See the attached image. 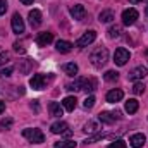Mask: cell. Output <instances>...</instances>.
<instances>
[{"mask_svg": "<svg viewBox=\"0 0 148 148\" xmlns=\"http://www.w3.org/2000/svg\"><path fill=\"white\" fill-rule=\"evenodd\" d=\"M90 60L95 67H103L109 60V50L105 47H98L91 55H90Z\"/></svg>", "mask_w": 148, "mask_h": 148, "instance_id": "cell-1", "label": "cell"}, {"mask_svg": "<svg viewBox=\"0 0 148 148\" xmlns=\"http://www.w3.org/2000/svg\"><path fill=\"white\" fill-rule=\"evenodd\" d=\"M23 136L26 140H29L31 143H43L45 141V136H43V133L40 129H24Z\"/></svg>", "mask_w": 148, "mask_h": 148, "instance_id": "cell-2", "label": "cell"}, {"mask_svg": "<svg viewBox=\"0 0 148 148\" xmlns=\"http://www.w3.org/2000/svg\"><path fill=\"white\" fill-rule=\"evenodd\" d=\"M129 57H131L129 50H126V48L121 47V48H117L115 53H114V62H115L117 66H126L127 60H129Z\"/></svg>", "mask_w": 148, "mask_h": 148, "instance_id": "cell-3", "label": "cell"}, {"mask_svg": "<svg viewBox=\"0 0 148 148\" xmlns=\"http://www.w3.org/2000/svg\"><path fill=\"white\" fill-rule=\"evenodd\" d=\"M138 10L136 9H126L124 12H122V24L124 26H133L134 23H136V19H138Z\"/></svg>", "mask_w": 148, "mask_h": 148, "instance_id": "cell-4", "label": "cell"}, {"mask_svg": "<svg viewBox=\"0 0 148 148\" xmlns=\"http://www.w3.org/2000/svg\"><path fill=\"white\" fill-rule=\"evenodd\" d=\"M10 24H12V31L16 33V35H21V33H24V19L21 17V14H14L12 16V19H10Z\"/></svg>", "mask_w": 148, "mask_h": 148, "instance_id": "cell-5", "label": "cell"}, {"mask_svg": "<svg viewBox=\"0 0 148 148\" xmlns=\"http://www.w3.org/2000/svg\"><path fill=\"white\" fill-rule=\"evenodd\" d=\"M95 40H97V31L90 29V31H86L81 38H77L76 45H77V47H88V45H90V43H93Z\"/></svg>", "mask_w": 148, "mask_h": 148, "instance_id": "cell-6", "label": "cell"}, {"mask_svg": "<svg viewBox=\"0 0 148 148\" xmlns=\"http://www.w3.org/2000/svg\"><path fill=\"white\" fill-rule=\"evenodd\" d=\"M50 131L53 133V134H66V136H71V131H69V126L66 124V122H53L52 126H50Z\"/></svg>", "mask_w": 148, "mask_h": 148, "instance_id": "cell-7", "label": "cell"}, {"mask_svg": "<svg viewBox=\"0 0 148 148\" xmlns=\"http://www.w3.org/2000/svg\"><path fill=\"white\" fill-rule=\"evenodd\" d=\"M69 12H71V16H73L76 21H81V19H84V16H86V9H84V5H81V3L71 5V7H69Z\"/></svg>", "mask_w": 148, "mask_h": 148, "instance_id": "cell-8", "label": "cell"}, {"mask_svg": "<svg viewBox=\"0 0 148 148\" xmlns=\"http://www.w3.org/2000/svg\"><path fill=\"white\" fill-rule=\"evenodd\" d=\"M45 84H47V79L43 74H33V77L29 79V86L33 90H43Z\"/></svg>", "mask_w": 148, "mask_h": 148, "instance_id": "cell-9", "label": "cell"}, {"mask_svg": "<svg viewBox=\"0 0 148 148\" xmlns=\"http://www.w3.org/2000/svg\"><path fill=\"white\" fill-rule=\"evenodd\" d=\"M145 76H147V67L138 66V67H134L131 73L127 74V79L129 81H140V79H145Z\"/></svg>", "mask_w": 148, "mask_h": 148, "instance_id": "cell-10", "label": "cell"}, {"mask_svg": "<svg viewBox=\"0 0 148 148\" xmlns=\"http://www.w3.org/2000/svg\"><path fill=\"white\" fill-rule=\"evenodd\" d=\"M122 97H124V91L122 90H119V88H115V90H110L109 93H107V102L109 103H117V102H121L122 100Z\"/></svg>", "mask_w": 148, "mask_h": 148, "instance_id": "cell-11", "label": "cell"}, {"mask_svg": "<svg viewBox=\"0 0 148 148\" xmlns=\"http://www.w3.org/2000/svg\"><path fill=\"white\" fill-rule=\"evenodd\" d=\"M28 19H29V24H31L33 28H38V26L41 24V12H40L38 9L29 10V14H28Z\"/></svg>", "mask_w": 148, "mask_h": 148, "instance_id": "cell-12", "label": "cell"}, {"mask_svg": "<svg viewBox=\"0 0 148 148\" xmlns=\"http://www.w3.org/2000/svg\"><path fill=\"white\" fill-rule=\"evenodd\" d=\"M73 43L71 41H66V40H59L57 43H55V48H57V52H60V53H69L71 50H73Z\"/></svg>", "mask_w": 148, "mask_h": 148, "instance_id": "cell-13", "label": "cell"}, {"mask_svg": "<svg viewBox=\"0 0 148 148\" xmlns=\"http://www.w3.org/2000/svg\"><path fill=\"white\" fill-rule=\"evenodd\" d=\"M53 41V35L52 33H40L38 35V38H36V43L40 45V47H47V45H50Z\"/></svg>", "mask_w": 148, "mask_h": 148, "instance_id": "cell-14", "label": "cell"}, {"mask_svg": "<svg viewBox=\"0 0 148 148\" xmlns=\"http://www.w3.org/2000/svg\"><path fill=\"white\" fill-rule=\"evenodd\" d=\"M129 143H131V147H134V148H141L145 145V134H141V133L133 134L129 138Z\"/></svg>", "mask_w": 148, "mask_h": 148, "instance_id": "cell-15", "label": "cell"}, {"mask_svg": "<svg viewBox=\"0 0 148 148\" xmlns=\"http://www.w3.org/2000/svg\"><path fill=\"white\" fill-rule=\"evenodd\" d=\"M76 105H77L76 97H66V98L62 100V107H64L67 112H73L74 109H76Z\"/></svg>", "mask_w": 148, "mask_h": 148, "instance_id": "cell-16", "label": "cell"}, {"mask_svg": "<svg viewBox=\"0 0 148 148\" xmlns=\"http://www.w3.org/2000/svg\"><path fill=\"white\" fill-rule=\"evenodd\" d=\"M114 19H115V16H114V12L109 10V9L102 10V12H100V16H98V21H100V23H112Z\"/></svg>", "mask_w": 148, "mask_h": 148, "instance_id": "cell-17", "label": "cell"}, {"mask_svg": "<svg viewBox=\"0 0 148 148\" xmlns=\"http://www.w3.org/2000/svg\"><path fill=\"white\" fill-rule=\"evenodd\" d=\"M48 110H50V115H52V117H60V115L64 114L62 107H60L57 102H52V103L48 105Z\"/></svg>", "mask_w": 148, "mask_h": 148, "instance_id": "cell-18", "label": "cell"}, {"mask_svg": "<svg viewBox=\"0 0 148 148\" xmlns=\"http://www.w3.org/2000/svg\"><path fill=\"white\" fill-rule=\"evenodd\" d=\"M98 119H100V122H103V124H112V122H115V115L110 114V112H100V115H98Z\"/></svg>", "mask_w": 148, "mask_h": 148, "instance_id": "cell-19", "label": "cell"}, {"mask_svg": "<svg viewBox=\"0 0 148 148\" xmlns=\"http://www.w3.org/2000/svg\"><path fill=\"white\" fill-rule=\"evenodd\" d=\"M83 90H84L86 93L95 91V90H97V81H95V79H84V81H83Z\"/></svg>", "mask_w": 148, "mask_h": 148, "instance_id": "cell-20", "label": "cell"}, {"mask_svg": "<svg viewBox=\"0 0 148 148\" xmlns=\"http://www.w3.org/2000/svg\"><path fill=\"white\" fill-rule=\"evenodd\" d=\"M138 100H134V98H129L127 102H126V112L127 114H134V112H138Z\"/></svg>", "mask_w": 148, "mask_h": 148, "instance_id": "cell-21", "label": "cell"}, {"mask_svg": "<svg viewBox=\"0 0 148 148\" xmlns=\"http://www.w3.org/2000/svg\"><path fill=\"white\" fill-rule=\"evenodd\" d=\"M62 69H64V73L69 74V76H76V74H77V66H76L74 62L64 64V66H62Z\"/></svg>", "mask_w": 148, "mask_h": 148, "instance_id": "cell-22", "label": "cell"}, {"mask_svg": "<svg viewBox=\"0 0 148 148\" xmlns=\"http://www.w3.org/2000/svg\"><path fill=\"white\" fill-rule=\"evenodd\" d=\"M83 81H84V79H76L74 83H69L66 88L71 90V91H79V90H83Z\"/></svg>", "mask_w": 148, "mask_h": 148, "instance_id": "cell-23", "label": "cell"}, {"mask_svg": "<svg viewBox=\"0 0 148 148\" xmlns=\"http://www.w3.org/2000/svg\"><path fill=\"white\" fill-rule=\"evenodd\" d=\"M121 33H122V29H121V26H110L109 28V31H107V35H109V38H119L121 36Z\"/></svg>", "mask_w": 148, "mask_h": 148, "instance_id": "cell-24", "label": "cell"}, {"mask_svg": "<svg viewBox=\"0 0 148 148\" xmlns=\"http://www.w3.org/2000/svg\"><path fill=\"white\" fill-rule=\"evenodd\" d=\"M53 148H76V141L73 140H67V141H59V143H55Z\"/></svg>", "mask_w": 148, "mask_h": 148, "instance_id": "cell-25", "label": "cell"}, {"mask_svg": "<svg viewBox=\"0 0 148 148\" xmlns=\"http://www.w3.org/2000/svg\"><path fill=\"white\" fill-rule=\"evenodd\" d=\"M97 129H98V124H97L95 121H90V122L84 124V129H83V131H84V133H95Z\"/></svg>", "mask_w": 148, "mask_h": 148, "instance_id": "cell-26", "label": "cell"}, {"mask_svg": "<svg viewBox=\"0 0 148 148\" xmlns=\"http://www.w3.org/2000/svg\"><path fill=\"white\" fill-rule=\"evenodd\" d=\"M133 93H134V95H143V93H145V84L140 83V81L134 83V86H133Z\"/></svg>", "mask_w": 148, "mask_h": 148, "instance_id": "cell-27", "label": "cell"}, {"mask_svg": "<svg viewBox=\"0 0 148 148\" xmlns=\"http://www.w3.org/2000/svg\"><path fill=\"white\" fill-rule=\"evenodd\" d=\"M117 77H119V73L117 71H107V73L103 74V79L105 81H117Z\"/></svg>", "mask_w": 148, "mask_h": 148, "instance_id": "cell-28", "label": "cell"}, {"mask_svg": "<svg viewBox=\"0 0 148 148\" xmlns=\"http://www.w3.org/2000/svg\"><path fill=\"white\" fill-rule=\"evenodd\" d=\"M93 105H95V97H91V95H90V97H88V98L84 100L83 107H84V109L88 110V109H93Z\"/></svg>", "mask_w": 148, "mask_h": 148, "instance_id": "cell-29", "label": "cell"}, {"mask_svg": "<svg viewBox=\"0 0 148 148\" xmlns=\"http://www.w3.org/2000/svg\"><path fill=\"white\" fill-rule=\"evenodd\" d=\"M109 148H127V147H126V143H124L122 140H117V141L110 143V145H109Z\"/></svg>", "mask_w": 148, "mask_h": 148, "instance_id": "cell-30", "label": "cell"}, {"mask_svg": "<svg viewBox=\"0 0 148 148\" xmlns=\"http://www.w3.org/2000/svg\"><path fill=\"white\" fill-rule=\"evenodd\" d=\"M7 60H9V52H2V53H0V66L5 64Z\"/></svg>", "mask_w": 148, "mask_h": 148, "instance_id": "cell-31", "label": "cell"}, {"mask_svg": "<svg viewBox=\"0 0 148 148\" xmlns=\"http://www.w3.org/2000/svg\"><path fill=\"white\" fill-rule=\"evenodd\" d=\"M7 0H0V16L2 14H5V10H7Z\"/></svg>", "mask_w": 148, "mask_h": 148, "instance_id": "cell-32", "label": "cell"}, {"mask_svg": "<svg viewBox=\"0 0 148 148\" xmlns=\"http://www.w3.org/2000/svg\"><path fill=\"white\" fill-rule=\"evenodd\" d=\"M100 138H103V134H95V136H91V138H88L84 143H93V141H97V140H100Z\"/></svg>", "mask_w": 148, "mask_h": 148, "instance_id": "cell-33", "label": "cell"}, {"mask_svg": "<svg viewBox=\"0 0 148 148\" xmlns=\"http://www.w3.org/2000/svg\"><path fill=\"white\" fill-rule=\"evenodd\" d=\"M10 73H12V67H5L0 71V76H10Z\"/></svg>", "mask_w": 148, "mask_h": 148, "instance_id": "cell-34", "label": "cell"}, {"mask_svg": "<svg viewBox=\"0 0 148 148\" xmlns=\"http://www.w3.org/2000/svg\"><path fill=\"white\" fill-rule=\"evenodd\" d=\"M2 126H3V127H10V126H12V119H3V121H2Z\"/></svg>", "mask_w": 148, "mask_h": 148, "instance_id": "cell-35", "label": "cell"}, {"mask_svg": "<svg viewBox=\"0 0 148 148\" xmlns=\"http://www.w3.org/2000/svg\"><path fill=\"white\" fill-rule=\"evenodd\" d=\"M14 50H16V52H19V53H24V48H23L19 43H14Z\"/></svg>", "mask_w": 148, "mask_h": 148, "instance_id": "cell-36", "label": "cell"}, {"mask_svg": "<svg viewBox=\"0 0 148 148\" xmlns=\"http://www.w3.org/2000/svg\"><path fill=\"white\" fill-rule=\"evenodd\" d=\"M3 112H5V102L0 100V114H3Z\"/></svg>", "mask_w": 148, "mask_h": 148, "instance_id": "cell-37", "label": "cell"}, {"mask_svg": "<svg viewBox=\"0 0 148 148\" xmlns=\"http://www.w3.org/2000/svg\"><path fill=\"white\" fill-rule=\"evenodd\" d=\"M33 2H35V0H21V3H23V5H31Z\"/></svg>", "mask_w": 148, "mask_h": 148, "instance_id": "cell-38", "label": "cell"}, {"mask_svg": "<svg viewBox=\"0 0 148 148\" xmlns=\"http://www.w3.org/2000/svg\"><path fill=\"white\" fill-rule=\"evenodd\" d=\"M31 107H33V109H35V110H40V107H38V103H36V100H35V102H33V103H31Z\"/></svg>", "mask_w": 148, "mask_h": 148, "instance_id": "cell-39", "label": "cell"}, {"mask_svg": "<svg viewBox=\"0 0 148 148\" xmlns=\"http://www.w3.org/2000/svg\"><path fill=\"white\" fill-rule=\"evenodd\" d=\"M140 2H145V0H129V3H140Z\"/></svg>", "mask_w": 148, "mask_h": 148, "instance_id": "cell-40", "label": "cell"}, {"mask_svg": "<svg viewBox=\"0 0 148 148\" xmlns=\"http://www.w3.org/2000/svg\"><path fill=\"white\" fill-rule=\"evenodd\" d=\"M145 14H147V16H148V5H147V9H145Z\"/></svg>", "mask_w": 148, "mask_h": 148, "instance_id": "cell-41", "label": "cell"}, {"mask_svg": "<svg viewBox=\"0 0 148 148\" xmlns=\"http://www.w3.org/2000/svg\"><path fill=\"white\" fill-rule=\"evenodd\" d=\"M147 55H148V50H147Z\"/></svg>", "mask_w": 148, "mask_h": 148, "instance_id": "cell-42", "label": "cell"}]
</instances>
